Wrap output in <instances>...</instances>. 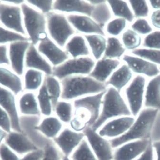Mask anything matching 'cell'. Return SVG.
Wrapping results in <instances>:
<instances>
[{
  "label": "cell",
  "mask_w": 160,
  "mask_h": 160,
  "mask_svg": "<svg viewBox=\"0 0 160 160\" xmlns=\"http://www.w3.org/2000/svg\"><path fill=\"white\" fill-rule=\"evenodd\" d=\"M0 22L1 26L27 37L23 26L21 6L12 5L1 0Z\"/></svg>",
  "instance_id": "cell-8"
},
{
  "label": "cell",
  "mask_w": 160,
  "mask_h": 160,
  "mask_svg": "<svg viewBox=\"0 0 160 160\" xmlns=\"http://www.w3.org/2000/svg\"><path fill=\"white\" fill-rule=\"evenodd\" d=\"M85 138L98 160H113V148L110 141L101 136L91 127L84 130Z\"/></svg>",
  "instance_id": "cell-9"
},
{
  "label": "cell",
  "mask_w": 160,
  "mask_h": 160,
  "mask_svg": "<svg viewBox=\"0 0 160 160\" xmlns=\"http://www.w3.org/2000/svg\"><path fill=\"white\" fill-rule=\"evenodd\" d=\"M135 120V117L132 116H122L112 119L100 128L98 132L106 139L118 138L128 131Z\"/></svg>",
  "instance_id": "cell-11"
},
{
  "label": "cell",
  "mask_w": 160,
  "mask_h": 160,
  "mask_svg": "<svg viewBox=\"0 0 160 160\" xmlns=\"http://www.w3.org/2000/svg\"><path fill=\"white\" fill-rule=\"evenodd\" d=\"M135 160H154V151L151 142L145 151Z\"/></svg>",
  "instance_id": "cell-50"
},
{
  "label": "cell",
  "mask_w": 160,
  "mask_h": 160,
  "mask_svg": "<svg viewBox=\"0 0 160 160\" xmlns=\"http://www.w3.org/2000/svg\"><path fill=\"white\" fill-rule=\"evenodd\" d=\"M54 1L48 0V1H32L27 0L26 2L31 5L32 7L37 9L39 11L45 15H47L50 12L53 11V6Z\"/></svg>",
  "instance_id": "cell-44"
},
{
  "label": "cell",
  "mask_w": 160,
  "mask_h": 160,
  "mask_svg": "<svg viewBox=\"0 0 160 160\" xmlns=\"http://www.w3.org/2000/svg\"><path fill=\"white\" fill-rule=\"evenodd\" d=\"M154 152L156 155V160H160V141L156 142L152 144Z\"/></svg>",
  "instance_id": "cell-52"
},
{
  "label": "cell",
  "mask_w": 160,
  "mask_h": 160,
  "mask_svg": "<svg viewBox=\"0 0 160 160\" xmlns=\"http://www.w3.org/2000/svg\"><path fill=\"white\" fill-rule=\"evenodd\" d=\"M6 3L12 5H17V6H21L22 3L25 2L24 0H3Z\"/></svg>",
  "instance_id": "cell-54"
},
{
  "label": "cell",
  "mask_w": 160,
  "mask_h": 160,
  "mask_svg": "<svg viewBox=\"0 0 160 160\" xmlns=\"http://www.w3.org/2000/svg\"><path fill=\"white\" fill-rule=\"evenodd\" d=\"M107 2L113 15L116 18L125 19L129 23L133 22L135 17L128 1L108 0Z\"/></svg>",
  "instance_id": "cell-30"
},
{
  "label": "cell",
  "mask_w": 160,
  "mask_h": 160,
  "mask_svg": "<svg viewBox=\"0 0 160 160\" xmlns=\"http://www.w3.org/2000/svg\"><path fill=\"white\" fill-rule=\"evenodd\" d=\"M151 142L149 139L126 142L115 148L113 160H135L142 154Z\"/></svg>",
  "instance_id": "cell-15"
},
{
  "label": "cell",
  "mask_w": 160,
  "mask_h": 160,
  "mask_svg": "<svg viewBox=\"0 0 160 160\" xmlns=\"http://www.w3.org/2000/svg\"><path fill=\"white\" fill-rule=\"evenodd\" d=\"M44 82L54 110L57 102L61 100L62 93L61 82L53 75H51L45 76Z\"/></svg>",
  "instance_id": "cell-33"
},
{
  "label": "cell",
  "mask_w": 160,
  "mask_h": 160,
  "mask_svg": "<svg viewBox=\"0 0 160 160\" xmlns=\"http://www.w3.org/2000/svg\"><path fill=\"white\" fill-rule=\"evenodd\" d=\"M160 110L145 108L135 117V121L128 131L118 138L111 139L110 142L113 149L136 140L149 139L153 124Z\"/></svg>",
  "instance_id": "cell-2"
},
{
  "label": "cell",
  "mask_w": 160,
  "mask_h": 160,
  "mask_svg": "<svg viewBox=\"0 0 160 160\" xmlns=\"http://www.w3.org/2000/svg\"><path fill=\"white\" fill-rule=\"evenodd\" d=\"M62 123L61 121L54 116H48L35 127V129L48 138H56L61 131Z\"/></svg>",
  "instance_id": "cell-29"
},
{
  "label": "cell",
  "mask_w": 160,
  "mask_h": 160,
  "mask_svg": "<svg viewBox=\"0 0 160 160\" xmlns=\"http://www.w3.org/2000/svg\"><path fill=\"white\" fill-rule=\"evenodd\" d=\"M121 63L120 60L102 58L96 61L95 66L89 76L99 82L106 83L113 72L120 67Z\"/></svg>",
  "instance_id": "cell-22"
},
{
  "label": "cell",
  "mask_w": 160,
  "mask_h": 160,
  "mask_svg": "<svg viewBox=\"0 0 160 160\" xmlns=\"http://www.w3.org/2000/svg\"><path fill=\"white\" fill-rule=\"evenodd\" d=\"M122 42L126 50L132 52L140 48L142 44V40L140 34L130 28L125 30L122 33Z\"/></svg>",
  "instance_id": "cell-36"
},
{
  "label": "cell",
  "mask_w": 160,
  "mask_h": 160,
  "mask_svg": "<svg viewBox=\"0 0 160 160\" xmlns=\"http://www.w3.org/2000/svg\"><path fill=\"white\" fill-rule=\"evenodd\" d=\"M142 46L145 48L160 50V30L146 35L143 39Z\"/></svg>",
  "instance_id": "cell-43"
},
{
  "label": "cell",
  "mask_w": 160,
  "mask_h": 160,
  "mask_svg": "<svg viewBox=\"0 0 160 160\" xmlns=\"http://www.w3.org/2000/svg\"><path fill=\"white\" fill-rule=\"evenodd\" d=\"M125 116H132L127 102L121 92L109 86L103 97L100 116L92 128L97 132L110 120Z\"/></svg>",
  "instance_id": "cell-3"
},
{
  "label": "cell",
  "mask_w": 160,
  "mask_h": 160,
  "mask_svg": "<svg viewBox=\"0 0 160 160\" xmlns=\"http://www.w3.org/2000/svg\"><path fill=\"white\" fill-rule=\"evenodd\" d=\"M134 56H138L148 61L160 66V50L148 48H139L131 52Z\"/></svg>",
  "instance_id": "cell-40"
},
{
  "label": "cell",
  "mask_w": 160,
  "mask_h": 160,
  "mask_svg": "<svg viewBox=\"0 0 160 160\" xmlns=\"http://www.w3.org/2000/svg\"><path fill=\"white\" fill-rule=\"evenodd\" d=\"M44 150L39 149L25 154L21 160H42L44 155Z\"/></svg>",
  "instance_id": "cell-49"
},
{
  "label": "cell",
  "mask_w": 160,
  "mask_h": 160,
  "mask_svg": "<svg viewBox=\"0 0 160 160\" xmlns=\"http://www.w3.org/2000/svg\"><path fill=\"white\" fill-rule=\"evenodd\" d=\"M61 82L62 86L61 100L69 102L101 93L106 91L108 87L106 83L99 82L89 75L69 76Z\"/></svg>",
  "instance_id": "cell-1"
},
{
  "label": "cell",
  "mask_w": 160,
  "mask_h": 160,
  "mask_svg": "<svg viewBox=\"0 0 160 160\" xmlns=\"http://www.w3.org/2000/svg\"><path fill=\"white\" fill-rule=\"evenodd\" d=\"M93 5L88 0H55L53 3V11L64 14H82L91 16Z\"/></svg>",
  "instance_id": "cell-17"
},
{
  "label": "cell",
  "mask_w": 160,
  "mask_h": 160,
  "mask_svg": "<svg viewBox=\"0 0 160 160\" xmlns=\"http://www.w3.org/2000/svg\"><path fill=\"white\" fill-rule=\"evenodd\" d=\"M122 60L133 73L152 78L160 74L159 66L142 58L125 54Z\"/></svg>",
  "instance_id": "cell-16"
},
{
  "label": "cell",
  "mask_w": 160,
  "mask_h": 160,
  "mask_svg": "<svg viewBox=\"0 0 160 160\" xmlns=\"http://www.w3.org/2000/svg\"><path fill=\"white\" fill-rule=\"evenodd\" d=\"M150 22L152 26L160 30V10H154L150 14Z\"/></svg>",
  "instance_id": "cell-51"
},
{
  "label": "cell",
  "mask_w": 160,
  "mask_h": 160,
  "mask_svg": "<svg viewBox=\"0 0 160 160\" xmlns=\"http://www.w3.org/2000/svg\"><path fill=\"white\" fill-rule=\"evenodd\" d=\"M26 69H32L42 72L46 75L53 74V67L48 60L39 52L37 47L31 43L25 57Z\"/></svg>",
  "instance_id": "cell-19"
},
{
  "label": "cell",
  "mask_w": 160,
  "mask_h": 160,
  "mask_svg": "<svg viewBox=\"0 0 160 160\" xmlns=\"http://www.w3.org/2000/svg\"><path fill=\"white\" fill-rule=\"evenodd\" d=\"M17 99L18 110L24 115L37 116L41 114L36 92H23Z\"/></svg>",
  "instance_id": "cell-24"
},
{
  "label": "cell",
  "mask_w": 160,
  "mask_h": 160,
  "mask_svg": "<svg viewBox=\"0 0 160 160\" xmlns=\"http://www.w3.org/2000/svg\"><path fill=\"white\" fill-rule=\"evenodd\" d=\"M126 49L122 41L117 37L107 38V46L102 58L120 60L125 55Z\"/></svg>",
  "instance_id": "cell-32"
},
{
  "label": "cell",
  "mask_w": 160,
  "mask_h": 160,
  "mask_svg": "<svg viewBox=\"0 0 160 160\" xmlns=\"http://www.w3.org/2000/svg\"><path fill=\"white\" fill-rule=\"evenodd\" d=\"M21 6L26 35L30 42L37 46L48 36L46 15L27 3L26 1Z\"/></svg>",
  "instance_id": "cell-4"
},
{
  "label": "cell",
  "mask_w": 160,
  "mask_h": 160,
  "mask_svg": "<svg viewBox=\"0 0 160 160\" xmlns=\"http://www.w3.org/2000/svg\"><path fill=\"white\" fill-rule=\"evenodd\" d=\"M0 65L10 67V61L9 54V44L0 45Z\"/></svg>",
  "instance_id": "cell-48"
},
{
  "label": "cell",
  "mask_w": 160,
  "mask_h": 160,
  "mask_svg": "<svg viewBox=\"0 0 160 160\" xmlns=\"http://www.w3.org/2000/svg\"><path fill=\"white\" fill-rule=\"evenodd\" d=\"M45 76L43 72L38 70L26 69L22 76L24 91L37 92L44 83Z\"/></svg>",
  "instance_id": "cell-27"
},
{
  "label": "cell",
  "mask_w": 160,
  "mask_h": 160,
  "mask_svg": "<svg viewBox=\"0 0 160 160\" xmlns=\"http://www.w3.org/2000/svg\"><path fill=\"white\" fill-rule=\"evenodd\" d=\"M131 29L140 35H147L153 32L151 23L145 18L137 19L131 26Z\"/></svg>",
  "instance_id": "cell-42"
},
{
  "label": "cell",
  "mask_w": 160,
  "mask_h": 160,
  "mask_svg": "<svg viewBox=\"0 0 160 160\" xmlns=\"http://www.w3.org/2000/svg\"><path fill=\"white\" fill-rule=\"evenodd\" d=\"M146 85L145 76L137 75L125 88L126 102L132 115L135 118L143 109Z\"/></svg>",
  "instance_id": "cell-7"
},
{
  "label": "cell",
  "mask_w": 160,
  "mask_h": 160,
  "mask_svg": "<svg viewBox=\"0 0 160 160\" xmlns=\"http://www.w3.org/2000/svg\"><path fill=\"white\" fill-rule=\"evenodd\" d=\"M85 137L84 132H78L66 128L53 139L65 156L69 157L81 143Z\"/></svg>",
  "instance_id": "cell-18"
},
{
  "label": "cell",
  "mask_w": 160,
  "mask_h": 160,
  "mask_svg": "<svg viewBox=\"0 0 160 160\" xmlns=\"http://www.w3.org/2000/svg\"><path fill=\"white\" fill-rule=\"evenodd\" d=\"M0 86L8 89L17 97L24 92L22 76L7 66H0Z\"/></svg>",
  "instance_id": "cell-20"
},
{
  "label": "cell",
  "mask_w": 160,
  "mask_h": 160,
  "mask_svg": "<svg viewBox=\"0 0 160 160\" xmlns=\"http://www.w3.org/2000/svg\"><path fill=\"white\" fill-rule=\"evenodd\" d=\"M128 22L122 18H116L110 21L105 26V32L110 36L117 37L124 32Z\"/></svg>",
  "instance_id": "cell-38"
},
{
  "label": "cell",
  "mask_w": 160,
  "mask_h": 160,
  "mask_svg": "<svg viewBox=\"0 0 160 160\" xmlns=\"http://www.w3.org/2000/svg\"><path fill=\"white\" fill-rule=\"evenodd\" d=\"M112 16L113 14L107 1L102 0L101 3L93 5L91 17L103 29L111 21Z\"/></svg>",
  "instance_id": "cell-31"
},
{
  "label": "cell",
  "mask_w": 160,
  "mask_h": 160,
  "mask_svg": "<svg viewBox=\"0 0 160 160\" xmlns=\"http://www.w3.org/2000/svg\"><path fill=\"white\" fill-rule=\"evenodd\" d=\"M96 63L92 56L70 58L64 63L53 67V76L60 81L66 77L73 75H89Z\"/></svg>",
  "instance_id": "cell-6"
},
{
  "label": "cell",
  "mask_w": 160,
  "mask_h": 160,
  "mask_svg": "<svg viewBox=\"0 0 160 160\" xmlns=\"http://www.w3.org/2000/svg\"><path fill=\"white\" fill-rule=\"evenodd\" d=\"M36 47L53 67L59 66L71 58L64 49L60 47L49 36L40 42Z\"/></svg>",
  "instance_id": "cell-10"
},
{
  "label": "cell",
  "mask_w": 160,
  "mask_h": 160,
  "mask_svg": "<svg viewBox=\"0 0 160 160\" xmlns=\"http://www.w3.org/2000/svg\"><path fill=\"white\" fill-rule=\"evenodd\" d=\"M44 153L42 160H60V155L56 148L50 143L45 146Z\"/></svg>",
  "instance_id": "cell-46"
},
{
  "label": "cell",
  "mask_w": 160,
  "mask_h": 160,
  "mask_svg": "<svg viewBox=\"0 0 160 160\" xmlns=\"http://www.w3.org/2000/svg\"><path fill=\"white\" fill-rule=\"evenodd\" d=\"M17 154L22 155L38 150L36 145L21 132H11L5 139V143Z\"/></svg>",
  "instance_id": "cell-21"
},
{
  "label": "cell",
  "mask_w": 160,
  "mask_h": 160,
  "mask_svg": "<svg viewBox=\"0 0 160 160\" xmlns=\"http://www.w3.org/2000/svg\"><path fill=\"white\" fill-rule=\"evenodd\" d=\"M128 2L136 19L146 18L150 15V5L147 1L129 0Z\"/></svg>",
  "instance_id": "cell-39"
},
{
  "label": "cell",
  "mask_w": 160,
  "mask_h": 160,
  "mask_svg": "<svg viewBox=\"0 0 160 160\" xmlns=\"http://www.w3.org/2000/svg\"><path fill=\"white\" fill-rule=\"evenodd\" d=\"M159 69H160V66H159Z\"/></svg>",
  "instance_id": "cell-57"
},
{
  "label": "cell",
  "mask_w": 160,
  "mask_h": 160,
  "mask_svg": "<svg viewBox=\"0 0 160 160\" xmlns=\"http://www.w3.org/2000/svg\"><path fill=\"white\" fill-rule=\"evenodd\" d=\"M36 94L41 113L46 117L51 116L53 111V106L45 82Z\"/></svg>",
  "instance_id": "cell-35"
},
{
  "label": "cell",
  "mask_w": 160,
  "mask_h": 160,
  "mask_svg": "<svg viewBox=\"0 0 160 160\" xmlns=\"http://www.w3.org/2000/svg\"><path fill=\"white\" fill-rule=\"evenodd\" d=\"M67 19L77 33L83 35L101 34L106 36L105 30L91 16L82 14L67 15Z\"/></svg>",
  "instance_id": "cell-13"
},
{
  "label": "cell",
  "mask_w": 160,
  "mask_h": 160,
  "mask_svg": "<svg viewBox=\"0 0 160 160\" xmlns=\"http://www.w3.org/2000/svg\"><path fill=\"white\" fill-rule=\"evenodd\" d=\"M62 160H72L71 158H69L68 156H65Z\"/></svg>",
  "instance_id": "cell-56"
},
{
  "label": "cell",
  "mask_w": 160,
  "mask_h": 160,
  "mask_svg": "<svg viewBox=\"0 0 160 160\" xmlns=\"http://www.w3.org/2000/svg\"><path fill=\"white\" fill-rule=\"evenodd\" d=\"M72 160H98L86 138L72 153Z\"/></svg>",
  "instance_id": "cell-37"
},
{
  "label": "cell",
  "mask_w": 160,
  "mask_h": 160,
  "mask_svg": "<svg viewBox=\"0 0 160 160\" xmlns=\"http://www.w3.org/2000/svg\"><path fill=\"white\" fill-rule=\"evenodd\" d=\"M0 156L1 160H21L17 154L5 143H1Z\"/></svg>",
  "instance_id": "cell-45"
},
{
  "label": "cell",
  "mask_w": 160,
  "mask_h": 160,
  "mask_svg": "<svg viewBox=\"0 0 160 160\" xmlns=\"http://www.w3.org/2000/svg\"><path fill=\"white\" fill-rule=\"evenodd\" d=\"M148 2L150 7H151L153 10H160V0H158V1L150 0Z\"/></svg>",
  "instance_id": "cell-53"
},
{
  "label": "cell",
  "mask_w": 160,
  "mask_h": 160,
  "mask_svg": "<svg viewBox=\"0 0 160 160\" xmlns=\"http://www.w3.org/2000/svg\"><path fill=\"white\" fill-rule=\"evenodd\" d=\"M53 111L62 122L69 123L71 122L74 113L73 102L60 100L57 102Z\"/></svg>",
  "instance_id": "cell-34"
},
{
  "label": "cell",
  "mask_w": 160,
  "mask_h": 160,
  "mask_svg": "<svg viewBox=\"0 0 160 160\" xmlns=\"http://www.w3.org/2000/svg\"><path fill=\"white\" fill-rule=\"evenodd\" d=\"M64 49L72 58L92 56L86 39L82 34L77 33L72 36Z\"/></svg>",
  "instance_id": "cell-23"
},
{
  "label": "cell",
  "mask_w": 160,
  "mask_h": 160,
  "mask_svg": "<svg viewBox=\"0 0 160 160\" xmlns=\"http://www.w3.org/2000/svg\"><path fill=\"white\" fill-rule=\"evenodd\" d=\"M144 106L160 111V74L149 80L145 90Z\"/></svg>",
  "instance_id": "cell-26"
},
{
  "label": "cell",
  "mask_w": 160,
  "mask_h": 160,
  "mask_svg": "<svg viewBox=\"0 0 160 160\" xmlns=\"http://www.w3.org/2000/svg\"><path fill=\"white\" fill-rule=\"evenodd\" d=\"M46 16L48 36L64 49L68 41L77 34V32L69 22L66 14L52 11Z\"/></svg>",
  "instance_id": "cell-5"
},
{
  "label": "cell",
  "mask_w": 160,
  "mask_h": 160,
  "mask_svg": "<svg viewBox=\"0 0 160 160\" xmlns=\"http://www.w3.org/2000/svg\"><path fill=\"white\" fill-rule=\"evenodd\" d=\"M1 128L5 132H11V121L8 113L5 110L1 108Z\"/></svg>",
  "instance_id": "cell-47"
},
{
  "label": "cell",
  "mask_w": 160,
  "mask_h": 160,
  "mask_svg": "<svg viewBox=\"0 0 160 160\" xmlns=\"http://www.w3.org/2000/svg\"><path fill=\"white\" fill-rule=\"evenodd\" d=\"M133 72L125 63L120 66L113 72L106 84L108 87H113L121 92L124 87L131 82Z\"/></svg>",
  "instance_id": "cell-25"
},
{
  "label": "cell",
  "mask_w": 160,
  "mask_h": 160,
  "mask_svg": "<svg viewBox=\"0 0 160 160\" xmlns=\"http://www.w3.org/2000/svg\"><path fill=\"white\" fill-rule=\"evenodd\" d=\"M29 40L28 37L16 32L9 30L1 26V44H9L16 42Z\"/></svg>",
  "instance_id": "cell-41"
},
{
  "label": "cell",
  "mask_w": 160,
  "mask_h": 160,
  "mask_svg": "<svg viewBox=\"0 0 160 160\" xmlns=\"http://www.w3.org/2000/svg\"><path fill=\"white\" fill-rule=\"evenodd\" d=\"M8 133L5 132L3 130L1 129V142H2V140H5L8 135Z\"/></svg>",
  "instance_id": "cell-55"
},
{
  "label": "cell",
  "mask_w": 160,
  "mask_h": 160,
  "mask_svg": "<svg viewBox=\"0 0 160 160\" xmlns=\"http://www.w3.org/2000/svg\"><path fill=\"white\" fill-rule=\"evenodd\" d=\"M17 97L11 91L0 86L1 108L5 110L9 115L11 121L12 130L14 131L21 132Z\"/></svg>",
  "instance_id": "cell-14"
},
{
  "label": "cell",
  "mask_w": 160,
  "mask_h": 160,
  "mask_svg": "<svg viewBox=\"0 0 160 160\" xmlns=\"http://www.w3.org/2000/svg\"><path fill=\"white\" fill-rule=\"evenodd\" d=\"M31 42L30 41L16 42L9 44L10 68L21 76L25 72L26 52Z\"/></svg>",
  "instance_id": "cell-12"
},
{
  "label": "cell",
  "mask_w": 160,
  "mask_h": 160,
  "mask_svg": "<svg viewBox=\"0 0 160 160\" xmlns=\"http://www.w3.org/2000/svg\"><path fill=\"white\" fill-rule=\"evenodd\" d=\"M91 52L92 57L97 61L103 57L107 46V38L101 34L84 35Z\"/></svg>",
  "instance_id": "cell-28"
}]
</instances>
